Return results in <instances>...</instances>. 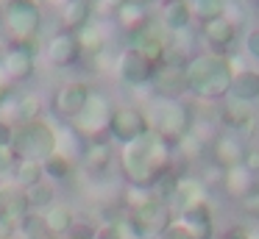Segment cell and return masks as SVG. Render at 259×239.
Returning a JSON list of instances; mask_svg holds the SVG:
<instances>
[{
	"instance_id": "6da1fadb",
	"label": "cell",
	"mask_w": 259,
	"mask_h": 239,
	"mask_svg": "<svg viewBox=\"0 0 259 239\" xmlns=\"http://www.w3.org/2000/svg\"><path fill=\"white\" fill-rule=\"evenodd\" d=\"M170 159H173V148L153 131L123 145V150H120L123 175L128 178L131 186H145V189H151L164 172H170Z\"/></svg>"
},
{
	"instance_id": "7a4b0ae2",
	"label": "cell",
	"mask_w": 259,
	"mask_h": 239,
	"mask_svg": "<svg viewBox=\"0 0 259 239\" xmlns=\"http://www.w3.org/2000/svg\"><path fill=\"white\" fill-rule=\"evenodd\" d=\"M184 78L187 92H192L198 100H206V103L229 98L231 81H234L229 70V56L223 53H203L190 59L184 64Z\"/></svg>"
},
{
	"instance_id": "3957f363",
	"label": "cell",
	"mask_w": 259,
	"mask_h": 239,
	"mask_svg": "<svg viewBox=\"0 0 259 239\" xmlns=\"http://www.w3.org/2000/svg\"><path fill=\"white\" fill-rule=\"evenodd\" d=\"M148 122H151V131L156 136H162L170 148L179 145L192 131V125H195L190 106L184 100H173V98L156 100L151 106V111H148Z\"/></svg>"
},
{
	"instance_id": "277c9868",
	"label": "cell",
	"mask_w": 259,
	"mask_h": 239,
	"mask_svg": "<svg viewBox=\"0 0 259 239\" xmlns=\"http://www.w3.org/2000/svg\"><path fill=\"white\" fill-rule=\"evenodd\" d=\"M12 148L20 161H39L42 164L48 156H53L59 150V139L56 131L45 120H34L25 122V125H14Z\"/></svg>"
},
{
	"instance_id": "5b68a950",
	"label": "cell",
	"mask_w": 259,
	"mask_h": 239,
	"mask_svg": "<svg viewBox=\"0 0 259 239\" xmlns=\"http://www.w3.org/2000/svg\"><path fill=\"white\" fill-rule=\"evenodd\" d=\"M0 20L12 42H31L42 28V11L36 0H3Z\"/></svg>"
},
{
	"instance_id": "8992f818",
	"label": "cell",
	"mask_w": 259,
	"mask_h": 239,
	"mask_svg": "<svg viewBox=\"0 0 259 239\" xmlns=\"http://www.w3.org/2000/svg\"><path fill=\"white\" fill-rule=\"evenodd\" d=\"M170 42H173V33H170L159 20H148L145 25H140L134 33H128V47H134L137 53H142L156 67L164 64Z\"/></svg>"
},
{
	"instance_id": "52a82bcc",
	"label": "cell",
	"mask_w": 259,
	"mask_h": 239,
	"mask_svg": "<svg viewBox=\"0 0 259 239\" xmlns=\"http://www.w3.org/2000/svg\"><path fill=\"white\" fill-rule=\"evenodd\" d=\"M112 111H114L112 103H109L101 92H92L90 100H87V106L73 117V128L78 133H84V136H90V139H101V133L109 131Z\"/></svg>"
},
{
	"instance_id": "ba28073f",
	"label": "cell",
	"mask_w": 259,
	"mask_h": 239,
	"mask_svg": "<svg viewBox=\"0 0 259 239\" xmlns=\"http://www.w3.org/2000/svg\"><path fill=\"white\" fill-rule=\"evenodd\" d=\"M151 131V122H148V114L137 106H120V109L112 111V120H109V133H112L117 142L128 145L134 139L145 136Z\"/></svg>"
},
{
	"instance_id": "9c48e42d",
	"label": "cell",
	"mask_w": 259,
	"mask_h": 239,
	"mask_svg": "<svg viewBox=\"0 0 259 239\" xmlns=\"http://www.w3.org/2000/svg\"><path fill=\"white\" fill-rule=\"evenodd\" d=\"M34 42H9V47L0 53V72L12 81H25L34 75Z\"/></svg>"
},
{
	"instance_id": "30bf717a",
	"label": "cell",
	"mask_w": 259,
	"mask_h": 239,
	"mask_svg": "<svg viewBox=\"0 0 259 239\" xmlns=\"http://www.w3.org/2000/svg\"><path fill=\"white\" fill-rule=\"evenodd\" d=\"M114 72L123 83L128 86H145V83L153 81V72H156V64L148 61L142 53H137L134 47H125L123 53L114 61Z\"/></svg>"
},
{
	"instance_id": "8fae6325",
	"label": "cell",
	"mask_w": 259,
	"mask_h": 239,
	"mask_svg": "<svg viewBox=\"0 0 259 239\" xmlns=\"http://www.w3.org/2000/svg\"><path fill=\"white\" fill-rule=\"evenodd\" d=\"M81 42L73 31H56L51 39H48V61L53 67H73L75 61L81 59Z\"/></svg>"
},
{
	"instance_id": "7c38bea8",
	"label": "cell",
	"mask_w": 259,
	"mask_h": 239,
	"mask_svg": "<svg viewBox=\"0 0 259 239\" xmlns=\"http://www.w3.org/2000/svg\"><path fill=\"white\" fill-rule=\"evenodd\" d=\"M153 89H156L162 98H173L179 100L181 94L187 92V78H184V64L179 61H164V64L156 67L153 72Z\"/></svg>"
},
{
	"instance_id": "4fadbf2b",
	"label": "cell",
	"mask_w": 259,
	"mask_h": 239,
	"mask_svg": "<svg viewBox=\"0 0 259 239\" xmlns=\"http://www.w3.org/2000/svg\"><path fill=\"white\" fill-rule=\"evenodd\" d=\"M176 222L184 228L190 239H212L214 236V217H212L209 203H201V206H192V209L181 211L176 217Z\"/></svg>"
},
{
	"instance_id": "5bb4252c",
	"label": "cell",
	"mask_w": 259,
	"mask_h": 239,
	"mask_svg": "<svg viewBox=\"0 0 259 239\" xmlns=\"http://www.w3.org/2000/svg\"><path fill=\"white\" fill-rule=\"evenodd\" d=\"M201 203H206V183L198 181V178L181 175L179 181H176L173 198H170L167 206L176 211V214H181V211L192 209V206H201Z\"/></svg>"
},
{
	"instance_id": "9a60e30c",
	"label": "cell",
	"mask_w": 259,
	"mask_h": 239,
	"mask_svg": "<svg viewBox=\"0 0 259 239\" xmlns=\"http://www.w3.org/2000/svg\"><path fill=\"white\" fill-rule=\"evenodd\" d=\"M90 94H92V89H90V83H84V81L64 83V86L56 92V111L64 114V117H75L87 106Z\"/></svg>"
},
{
	"instance_id": "2e32d148",
	"label": "cell",
	"mask_w": 259,
	"mask_h": 239,
	"mask_svg": "<svg viewBox=\"0 0 259 239\" xmlns=\"http://www.w3.org/2000/svg\"><path fill=\"white\" fill-rule=\"evenodd\" d=\"M253 117H256V106L240 103V100H231V98H226L223 106H220V120L231 133L248 131L253 125Z\"/></svg>"
},
{
	"instance_id": "e0dca14e",
	"label": "cell",
	"mask_w": 259,
	"mask_h": 239,
	"mask_svg": "<svg viewBox=\"0 0 259 239\" xmlns=\"http://www.w3.org/2000/svg\"><path fill=\"white\" fill-rule=\"evenodd\" d=\"M212 156H214V164L223 167V170H229V167H237V164L242 161L245 148H242V142L237 139V133L226 131V133H220V136L214 139Z\"/></svg>"
},
{
	"instance_id": "ac0fdd59",
	"label": "cell",
	"mask_w": 259,
	"mask_h": 239,
	"mask_svg": "<svg viewBox=\"0 0 259 239\" xmlns=\"http://www.w3.org/2000/svg\"><path fill=\"white\" fill-rule=\"evenodd\" d=\"M28 211L31 206H28V198H25V189H20L17 183L14 186H0V217L20 222Z\"/></svg>"
},
{
	"instance_id": "d6986e66",
	"label": "cell",
	"mask_w": 259,
	"mask_h": 239,
	"mask_svg": "<svg viewBox=\"0 0 259 239\" xmlns=\"http://www.w3.org/2000/svg\"><path fill=\"white\" fill-rule=\"evenodd\" d=\"M223 186H226V192H229L231 198L245 200V198H251V195L259 189V183H256V175H251L242 164H237V167H229V170H226Z\"/></svg>"
},
{
	"instance_id": "ffe728a7",
	"label": "cell",
	"mask_w": 259,
	"mask_h": 239,
	"mask_svg": "<svg viewBox=\"0 0 259 239\" xmlns=\"http://www.w3.org/2000/svg\"><path fill=\"white\" fill-rule=\"evenodd\" d=\"M164 28L170 33H184L192 22V11L187 0H164L162 3V17H159Z\"/></svg>"
},
{
	"instance_id": "44dd1931",
	"label": "cell",
	"mask_w": 259,
	"mask_h": 239,
	"mask_svg": "<svg viewBox=\"0 0 259 239\" xmlns=\"http://www.w3.org/2000/svg\"><path fill=\"white\" fill-rule=\"evenodd\" d=\"M229 98L248 106H256L259 103V70H245L240 75H234Z\"/></svg>"
},
{
	"instance_id": "7402d4cb",
	"label": "cell",
	"mask_w": 259,
	"mask_h": 239,
	"mask_svg": "<svg viewBox=\"0 0 259 239\" xmlns=\"http://www.w3.org/2000/svg\"><path fill=\"white\" fill-rule=\"evenodd\" d=\"M203 36H206V42L212 44L214 50H226V47H231L234 39H237V25L223 14V17H218V20L203 25Z\"/></svg>"
},
{
	"instance_id": "603a6c76",
	"label": "cell",
	"mask_w": 259,
	"mask_h": 239,
	"mask_svg": "<svg viewBox=\"0 0 259 239\" xmlns=\"http://www.w3.org/2000/svg\"><path fill=\"white\" fill-rule=\"evenodd\" d=\"M112 142H106V139H90L84 148V153H81V161H84L87 170L92 172H103L109 164H112Z\"/></svg>"
},
{
	"instance_id": "cb8c5ba5",
	"label": "cell",
	"mask_w": 259,
	"mask_h": 239,
	"mask_svg": "<svg viewBox=\"0 0 259 239\" xmlns=\"http://www.w3.org/2000/svg\"><path fill=\"white\" fill-rule=\"evenodd\" d=\"M92 20V0H73L70 6L62 9V22H64V31H73L78 33L81 28H87Z\"/></svg>"
},
{
	"instance_id": "d4e9b609",
	"label": "cell",
	"mask_w": 259,
	"mask_h": 239,
	"mask_svg": "<svg viewBox=\"0 0 259 239\" xmlns=\"http://www.w3.org/2000/svg\"><path fill=\"white\" fill-rule=\"evenodd\" d=\"M45 222H48V231L51 233H70V228L75 225V214L70 206L59 203V206H48L45 211Z\"/></svg>"
},
{
	"instance_id": "484cf974",
	"label": "cell",
	"mask_w": 259,
	"mask_h": 239,
	"mask_svg": "<svg viewBox=\"0 0 259 239\" xmlns=\"http://www.w3.org/2000/svg\"><path fill=\"white\" fill-rule=\"evenodd\" d=\"M114 17H117V22H120V25H123L128 33H134L140 25H145V22L151 20L145 6H142V3H134V0H128L125 6H120V9L114 11Z\"/></svg>"
},
{
	"instance_id": "4316f807",
	"label": "cell",
	"mask_w": 259,
	"mask_h": 239,
	"mask_svg": "<svg viewBox=\"0 0 259 239\" xmlns=\"http://www.w3.org/2000/svg\"><path fill=\"white\" fill-rule=\"evenodd\" d=\"M48 222L42 211H28L23 220L17 222V236L23 239H48Z\"/></svg>"
},
{
	"instance_id": "83f0119b",
	"label": "cell",
	"mask_w": 259,
	"mask_h": 239,
	"mask_svg": "<svg viewBox=\"0 0 259 239\" xmlns=\"http://www.w3.org/2000/svg\"><path fill=\"white\" fill-rule=\"evenodd\" d=\"M75 36H78V42H81V53L101 56L103 50H106V33H103L98 25H92V22L87 28H81Z\"/></svg>"
},
{
	"instance_id": "f1b7e54d",
	"label": "cell",
	"mask_w": 259,
	"mask_h": 239,
	"mask_svg": "<svg viewBox=\"0 0 259 239\" xmlns=\"http://www.w3.org/2000/svg\"><path fill=\"white\" fill-rule=\"evenodd\" d=\"M14 181H17L20 189H31L36 183H42L45 181L42 164L39 161H17V167H14Z\"/></svg>"
},
{
	"instance_id": "f546056e",
	"label": "cell",
	"mask_w": 259,
	"mask_h": 239,
	"mask_svg": "<svg viewBox=\"0 0 259 239\" xmlns=\"http://www.w3.org/2000/svg\"><path fill=\"white\" fill-rule=\"evenodd\" d=\"M190 11L203 25L226 14V0H190Z\"/></svg>"
},
{
	"instance_id": "4dcf8cb0",
	"label": "cell",
	"mask_w": 259,
	"mask_h": 239,
	"mask_svg": "<svg viewBox=\"0 0 259 239\" xmlns=\"http://www.w3.org/2000/svg\"><path fill=\"white\" fill-rule=\"evenodd\" d=\"M42 172H45V178H53V181H64V178L73 172V161L67 159L64 153H53L48 156L45 161H42Z\"/></svg>"
},
{
	"instance_id": "1f68e13d",
	"label": "cell",
	"mask_w": 259,
	"mask_h": 239,
	"mask_svg": "<svg viewBox=\"0 0 259 239\" xmlns=\"http://www.w3.org/2000/svg\"><path fill=\"white\" fill-rule=\"evenodd\" d=\"M25 198H28L31 211L48 209V206H51V200H53V186L48 181H42V183H36V186L25 189Z\"/></svg>"
},
{
	"instance_id": "d6a6232c",
	"label": "cell",
	"mask_w": 259,
	"mask_h": 239,
	"mask_svg": "<svg viewBox=\"0 0 259 239\" xmlns=\"http://www.w3.org/2000/svg\"><path fill=\"white\" fill-rule=\"evenodd\" d=\"M95 239H125L120 222H103V225L95 228Z\"/></svg>"
},
{
	"instance_id": "836d02e7",
	"label": "cell",
	"mask_w": 259,
	"mask_h": 239,
	"mask_svg": "<svg viewBox=\"0 0 259 239\" xmlns=\"http://www.w3.org/2000/svg\"><path fill=\"white\" fill-rule=\"evenodd\" d=\"M17 153L12 145H0V172H9L12 167H17Z\"/></svg>"
},
{
	"instance_id": "e575fe53",
	"label": "cell",
	"mask_w": 259,
	"mask_h": 239,
	"mask_svg": "<svg viewBox=\"0 0 259 239\" xmlns=\"http://www.w3.org/2000/svg\"><path fill=\"white\" fill-rule=\"evenodd\" d=\"M240 164L245 167V170L251 172V175H256V178H259V148H248Z\"/></svg>"
},
{
	"instance_id": "d590c367",
	"label": "cell",
	"mask_w": 259,
	"mask_h": 239,
	"mask_svg": "<svg viewBox=\"0 0 259 239\" xmlns=\"http://www.w3.org/2000/svg\"><path fill=\"white\" fill-rule=\"evenodd\" d=\"M245 53L251 56L253 61H259V28L248 31V36H245Z\"/></svg>"
},
{
	"instance_id": "8d00e7d4",
	"label": "cell",
	"mask_w": 259,
	"mask_h": 239,
	"mask_svg": "<svg viewBox=\"0 0 259 239\" xmlns=\"http://www.w3.org/2000/svg\"><path fill=\"white\" fill-rule=\"evenodd\" d=\"M156 239H190V236H187V231L179 225V222H176V220H170V225L164 228V231L159 233Z\"/></svg>"
},
{
	"instance_id": "74e56055",
	"label": "cell",
	"mask_w": 259,
	"mask_h": 239,
	"mask_svg": "<svg viewBox=\"0 0 259 239\" xmlns=\"http://www.w3.org/2000/svg\"><path fill=\"white\" fill-rule=\"evenodd\" d=\"M0 239H17V222L0 217Z\"/></svg>"
},
{
	"instance_id": "f35d334b",
	"label": "cell",
	"mask_w": 259,
	"mask_h": 239,
	"mask_svg": "<svg viewBox=\"0 0 259 239\" xmlns=\"http://www.w3.org/2000/svg\"><path fill=\"white\" fill-rule=\"evenodd\" d=\"M12 139H14V125L0 120V145H12Z\"/></svg>"
},
{
	"instance_id": "ab89813d",
	"label": "cell",
	"mask_w": 259,
	"mask_h": 239,
	"mask_svg": "<svg viewBox=\"0 0 259 239\" xmlns=\"http://www.w3.org/2000/svg\"><path fill=\"white\" fill-rule=\"evenodd\" d=\"M248 236H251V231L245 225H231L229 233H226V239H248Z\"/></svg>"
},
{
	"instance_id": "60d3db41",
	"label": "cell",
	"mask_w": 259,
	"mask_h": 239,
	"mask_svg": "<svg viewBox=\"0 0 259 239\" xmlns=\"http://www.w3.org/2000/svg\"><path fill=\"white\" fill-rule=\"evenodd\" d=\"M98 3H101L103 9H112V11H117L120 6H125V3H128V0H98Z\"/></svg>"
},
{
	"instance_id": "b9f144b4",
	"label": "cell",
	"mask_w": 259,
	"mask_h": 239,
	"mask_svg": "<svg viewBox=\"0 0 259 239\" xmlns=\"http://www.w3.org/2000/svg\"><path fill=\"white\" fill-rule=\"evenodd\" d=\"M70 3H73V0H48V6H53V9H59V11H62L64 6H70Z\"/></svg>"
},
{
	"instance_id": "7bdbcfd3",
	"label": "cell",
	"mask_w": 259,
	"mask_h": 239,
	"mask_svg": "<svg viewBox=\"0 0 259 239\" xmlns=\"http://www.w3.org/2000/svg\"><path fill=\"white\" fill-rule=\"evenodd\" d=\"M248 239H259V231H251V236H248Z\"/></svg>"
},
{
	"instance_id": "ee69618b",
	"label": "cell",
	"mask_w": 259,
	"mask_h": 239,
	"mask_svg": "<svg viewBox=\"0 0 259 239\" xmlns=\"http://www.w3.org/2000/svg\"><path fill=\"white\" fill-rule=\"evenodd\" d=\"M70 239H95V236H70Z\"/></svg>"
},
{
	"instance_id": "f6af8a7d",
	"label": "cell",
	"mask_w": 259,
	"mask_h": 239,
	"mask_svg": "<svg viewBox=\"0 0 259 239\" xmlns=\"http://www.w3.org/2000/svg\"><path fill=\"white\" fill-rule=\"evenodd\" d=\"M256 192H259V189H256Z\"/></svg>"
}]
</instances>
